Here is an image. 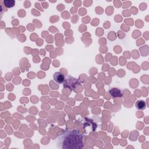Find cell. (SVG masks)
I'll return each instance as SVG.
<instances>
[{"mask_svg": "<svg viewBox=\"0 0 149 149\" xmlns=\"http://www.w3.org/2000/svg\"><path fill=\"white\" fill-rule=\"evenodd\" d=\"M63 148H81L83 147V136L77 130L66 133L62 140Z\"/></svg>", "mask_w": 149, "mask_h": 149, "instance_id": "6da1fadb", "label": "cell"}, {"mask_svg": "<svg viewBox=\"0 0 149 149\" xmlns=\"http://www.w3.org/2000/svg\"><path fill=\"white\" fill-rule=\"evenodd\" d=\"M80 81L76 78L72 76H68V77L64 81V87L69 88L72 90L75 89L77 86L80 85Z\"/></svg>", "mask_w": 149, "mask_h": 149, "instance_id": "7a4b0ae2", "label": "cell"}, {"mask_svg": "<svg viewBox=\"0 0 149 149\" xmlns=\"http://www.w3.org/2000/svg\"><path fill=\"white\" fill-rule=\"evenodd\" d=\"M53 78L55 81L58 84H62L65 81V76L60 72H55L53 75Z\"/></svg>", "mask_w": 149, "mask_h": 149, "instance_id": "3957f363", "label": "cell"}, {"mask_svg": "<svg viewBox=\"0 0 149 149\" xmlns=\"http://www.w3.org/2000/svg\"><path fill=\"white\" fill-rule=\"evenodd\" d=\"M109 93L113 97H122V92L118 88L113 87V88H111L109 90Z\"/></svg>", "mask_w": 149, "mask_h": 149, "instance_id": "277c9868", "label": "cell"}, {"mask_svg": "<svg viewBox=\"0 0 149 149\" xmlns=\"http://www.w3.org/2000/svg\"><path fill=\"white\" fill-rule=\"evenodd\" d=\"M135 107L137 109L144 110L146 108V104L144 100H139L135 103Z\"/></svg>", "mask_w": 149, "mask_h": 149, "instance_id": "5b68a950", "label": "cell"}, {"mask_svg": "<svg viewBox=\"0 0 149 149\" xmlns=\"http://www.w3.org/2000/svg\"><path fill=\"white\" fill-rule=\"evenodd\" d=\"M3 2L5 6L8 8L14 6L15 4V1L14 0H4Z\"/></svg>", "mask_w": 149, "mask_h": 149, "instance_id": "8992f818", "label": "cell"}]
</instances>
